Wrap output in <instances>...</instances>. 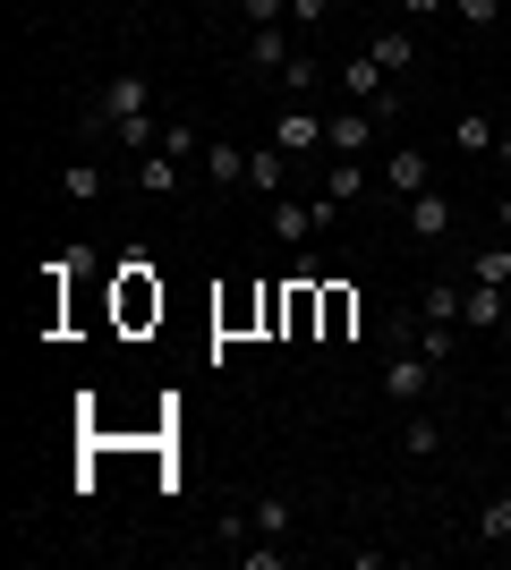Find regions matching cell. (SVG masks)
<instances>
[{"label":"cell","instance_id":"22","mask_svg":"<svg viewBox=\"0 0 511 570\" xmlns=\"http://www.w3.org/2000/svg\"><path fill=\"white\" fill-rule=\"evenodd\" d=\"M163 154H179V163H205V128L170 119V128H163Z\"/></svg>","mask_w":511,"mask_h":570},{"label":"cell","instance_id":"21","mask_svg":"<svg viewBox=\"0 0 511 570\" xmlns=\"http://www.w3.org/2000/svg\"><path fill=\"white\" fill-rule=\"evenodd\" d=\"M494 137H503V128H494L487 111H461V119H452V145H461V154H494Z\"/></svg>","mask_w":511,"mask_h":570},{"label":"cell","instance_id":"24","mask_svg":"<svg viewBox=\"0 0 511 570\" xmlns=\"http://www.w3.org/2000/svg\"><path fill=\"white\" fill-rule=\"evenodd\" d=\"M239 570H291V546L265 537V546H239Z\"/></svg>","mask_w":511,"mask_h":570},{"label":"cell","instance_id":"31","mask_svg":"<svg viewBox=\"0 0 511 570\" xmlns=\"http://www.w3.org/2000/svg\"><path fill=\"white\" fill-rule=\"evenodd\" d=\"M494 341H503V366H511V315H503V333H494Z\"/></svg>","mask_w":511,"mask_h":570},{"label":"cell","instance_id":"27","mask_svg":"<svg viewBox=\"0 0 511 570\" xmlns=\"http://www.w3.org/2000/svg\"><path fill=\"white\" fill-rule=\"evenodd\" d=\"M333 18V0H291V26H324Z\"/></svg>","mask_w":511,"mask_h":570},{"label":"cell","instance_id":"9","mask_svg":"<svg viewBox=\"0 0 511 570\" xmlns=\"http://www.w3.org/2000/svg\"><path fill=\"white\" fill-rule=\"evenodd\" d=\"M401 230H410V238H417V247H435V238H443V230H452V205H443V196H435V188H417V196H410V205H401Z\"/></svg>","mask_w":511,"mask_h":570},{"label":"cell","instance_id":"32","mask_svg":"<svg viewBox=\"0 0 511 570\" xmlns=\"http://www.w3.org/2000/svg\"><path fill=\"white\" fill-rule=\"evenodd\" d=\"M503 69H511V35H503Z\"/></svg>","mask_w":511,"mask_h":570},{"label":"cell","instance_id":"29","mask_svg":"<svg viewBox=\"0 0 511 570\" xmlns=\"http://www.w3.org/2000/svg\"><path fill=\"white\" fill-rule=\"evenodd\" d=\"M494 230H503V238H511V188H503V196H494Z\"/></svg>","mask_w":511,"mask_h":570},{"label":"cell","instance_id":"1","mask_svg":"<svg viewBox=\"0 0 511 570\" xmlns=\"http://www.w3.org/2000/svg\"><path fill=\"white\" fill-rule=\"evenodd\" d=\"M128 119H154V86H146L137 69H120V77L95 95V111H86V137H120Z\"/></svg>","mask_w":511,"mask_h":570},{"label":"cell","instance_id":"30","mask_svg":"<svg viewBox=\"0 0 511 570\" xmlns=\"http://www.w3.org/2000/svg\"><path fill=\"white\" fill-rule=\"evenodd\" d=\"M494 163H503V170H511V128H503V137H494Z\"/></svg>","mask_w":511,"mask_h":570},{"label":"cell","instance_id":"10","mask_svg":"<svg viewBox=\"0 0 511 570\" xmlns=\"http://www.w3.org/2000/svg\"><path fill=\"white\" fill-rule=\"evenodd\" d=\"M366 51H375V69H384V77H410L417 60H426V43H417L410 26H384V35H375Z\"/></svg>","mask_w":511,"mask_h":570},{"label":"cell","instance_id":"25","mask_svg":"<svg viewBox=\"0 0 511 570\" xmlns=\"http://www.w3.org/2000/svg\"><path fill=\"white\" fill-rule=\"evenodd\" d=\"M247 26H291V0H230Z\"/></svg>","mask_w":511,"mask_h":570},{"label":"cell","instance_id":"7","mask_svg":"<svg viewBox=\"0 0 511 570\" xmlns=\"http://www.w3.org/2000/svg\"><path fill=\"white\" fill-rule=\"evenodd\" d=\"M273 145L298 163V154H316V145H324V119L307 111V102H282V119H273Z\"/></svg>","mask_w":511,"mask_h":570},{"label":"cell","instance_id":"2","mask_svg":"<svg viewBox=\"0 0 511 570\" xmlns=\"http://www.w3.org/2000/svg\"><path fill=\"white\" fill-rule=\"evenodd\" d=\"M435 383H443V366L426 350H417V341H401V350L384 357V401L392 409H417V401H435Z\"/></svg>","mask_w":511,"mask_h":570},{"label":"cell","instance_id":"4","mask_svg":"<svg viewBox=\"0 0 511 570\" xmlns=\"http://www.w3.org/2000/svg\"><path fill=\"white\" fill-rule=\"evenodd\" d=\"M358 196H366V163L333 154V163H324V188H316V214H324V222H341L350 205H358Z\"/></svg>","mask_w":511,"mask_h":570},{"label":"cell","instance_id":"5","mask_svg":"<svg viewBox=\"0 0 511 570\" xmlns=\"http://www.w3.org/2000/svg\"><path fill=\"white\" fill-rule=\"evenodd\" d=\"M239 60H247V69H256V77H282V69H291V60H298V51H291V26H247Z\"/></svg>","mask_w":511,"mask_h":570},{"label":"cell","instance_id":"11","mask_svg":"<svg viewBox=\"0 0 511 570\" xmlns=\"http://www.w3.org/2000/svg\"><path fill=\"white\" fill-rule=\"evenodd\" d=\"M503 315H511V289H494V282H469L461 333H503Z\"/></svg>","mask_w":511,"mask_h":570},{"label":"cell","instance_id":"14","mask_svg":"<svg viewBox=\"0 0 511 570\" xmlns=\"http://www.w3.org/2000/svg\"><path fill=\"white\" fill-rule=\"evenodd\" d=\"M461 307H469V282L461 273H435L426 282V324H461Z\"/></svg>","mask_w":511,"mask_h":570},{"label":"cell","instance_id":"26","mask_svg":"<svg viewBox=\"0 0 511 570\" xmlns=\"http://www.w3.org/2000/svg\"><path fill=\"white\" fill-rule=\"evenodd\" d=\"M452 18H461L469 35H494V0H452Z\"/></svg>","mask_w":511,"mask_h":570},{"label":"cell","instance_id":"15","mask_svg":"<svg viewBox=\"0 0 511 570\" xmlns=\"http://www.w3.org/2000/svg\"><path fill=\"white\" fill-rule=\"evenodd\" d=\"M469 282H494V289H511V238H487V247H478V256L461 264Z\"/></svg>","mask_w":511,"mask_h":570},{"label":"cell","instance_id":"19","mask_svg":"<svg viewBox=\"0 0 511 570\" xmlns=\"http://www.w3.org/2000/svg\"><path fill=\"white\" fill-rule=\"evenodd\" d=\"M102 188H111L102 163H69V170H60V196H69V205H102Z\"/></svg>","mask_w":511,"mask_h":570},{"label":"cell","instance_id":"3","mask_svg":"<svg viewBox=\"0 0 511 570\" xmlns=\"http://www.w3.org/2000/svg\"><path fill=\"white\" fill-rule=\"evenodd\" d=\"M375 137H384V111H366V102H341V111L324 119V154H350V163H358Z\"/></svg>","mask_w":511,"mask_h":570},{"label":"cell","instance_id":"28","mask_svg":"<svg viewBox=\"0 0 511 570\" xmlns=\"http://www.w3.org/2000/svg\"><path fill=\"white\" fill-rule=\"evenodd\" d=\"M392 9H401V18H443L452 0H392Z\"/></svg>","mask_w":511,"mask_h":570},{"label":"cell","instance_id":"23","mask_svg":"<svg viewBox=\"0 0 511 570\" xmlns=\"http://www.w3.org/2000/svg\"><path fill=\"white\" fill-rule=\"evenodd\" d=\"M478 537H487V546H511V494H494L487 511H478Z\"/></svg>","mask_w":511,"mask_h":570},{"label":"cell","instance_id":"13","mask_svg":"<svg viewBox=\"0 0 511 570\" xmlns=\"http://www.w3.org/2000/svg\"><path fill=\"white\" fill-rule=\"evenodd\" d=\"M282 179H291V154L265 137L256 154H247V188H256V196H282Z\"/></svg>","mask_w":511,"mask_h":570},{"label":"cell","instance_id":"6","mask_svg":"<svg viewBox=\"0 0 511 570\" xmlns=\"http://www.w3.org/2000/svg\"><path fill=\"white\" fill-rule=\"evenodd\" d=\"M324 214H316V196H273V238L282 247H316Z\"/></svg>","mask_w":511,"mask_h":570},{"label":"cell","instance_id":"17","mask_svg":"<svg viewBox=\"0 0 511 570\" xmlns=\"http://www.w3.org/2000/svg\"><path fill=\"white\" fill-rule=\"evenodd\" d=\"M324 77H333V69H324V60H307V51H298L291 69L273 77V86H282V102H307V95H316V86H324Z\"/></svg>","mask_w":511,"mask_h":570},{"label":"cell","instance_id":"20","mask_svg":"<svg viewBox=\"0 0 511 570\" xmlns=\"http://www.w3.org/2000/svg\"><path fill=\"white\" fill-rule=\"evenodd\" d=\"M247 528L256 537H291V494H256L247 502Z\"/></svg>","mask_w":511,"mask_h":570},{"label":"cell","instance_id":"12","mask_svg":"<svg viewBox=\"0 0 511 570\" xmlns=\"http://www.w3.org/2000/svg\"><path fill=\"white\" fill-rule=\"evenodd\" d=\"M384 188L401 196V205H410L417 188H435V179H426V154H417V145H392V154H384Z\"/></svg>","mask_w":511,"mask_h":570},{"label":"cell","instance_id":"18","mask_svg":"<svg viewBox=\"0 0 511 570\" xmlns=\"http://www.w3.org/2000/svg\"><path fill=\"white\" fill-rule=\"evenodd\" d=\"M401 452H410V460H435V452H443V426L426 417V409H410V417H401Z\"/></svg>","mask_w":511,"mask_h":570},{"label":"cell","instance_id":"8","mask_svg":"<svg viewBox=\"0 0 511 570\" xmlns=\"http://www.w3.org/2000/svg\"><path fill=\"white\" fill-rule=\"evenodd\" d=\"M137 188H146V205H179V188H188V179H179V154H163V145L137 154Z\"/></svg>","mask_w":511,"mask_h":570},{"label":"cell","instance_id":"16","mask_svg":"<svg viewBox=\"0 0 511 570\" xmlns=\"http://www.w3.org/2000/svg\"><path fill=\"white\" fill-rule=\"evenodd\" d=\"M205 179H214L222 196L247 188V154H239V145H205Z\"/></svg>","mask_w":511,"mask_h":570}]
</instances>
